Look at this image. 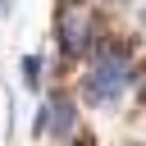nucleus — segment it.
Listing matches in <instances>:
<instances>
[{
    "label": "nucleus",
    "instance_id": "nucleus-1",
    "mask_svg": "<svg viewBox=\"0 0 146 146\" xmlns=\"http://www.w3.org/2000/svg\"><path fill=\"white\" fill-rule=\"evenodd\" d=\"M141 78H146V68L137 64L132 46L105 32V41L96 46V55L82 68V100L87 105H119Z\"/></svg>",
    "mask_w": 146,
    "mask_h": 146
},
{
    "label": "nucleus",
    "instance_id": "nucleus-2",
    "mask_svg": "<svg viewBox=\"0 0 146 146\" xmlns=\"http://www.w3.org/2000/svg\"><path fill=\"white\" fill-rule=\"evenodd\" d=\"M105 41L91 5H59L55 9V46H59V59L64 64H82L96 55V46Z\"/></svg>",
    "mask_w": 146,
    "mask_h": 146
},
{
    "label": "nucleus",
    "instance_id": "nucleus-4",
    "mask_svg": "<svg viewBox=\"0 0 146 146\" xmlns=\"http://www.w3.org/2000/svg\"><path fill=\"white\" fill-rule=\"evenodd\" d=\"M23 82H27L32 91H41V55H27V59H23Z\"/></svg>",
    "mask_w": 146,
    "mask_h": 146
},
{
    "label": "nucleus",
    "instance_id": "nucleus-5",
    "mask_svg": "<svg viewBox=\"0 0 146 146\" xmlns=\"http://www.w3.org/2000/svg\"><path fill=\"white\" fill-rule=\"evenodd\" d=\"M64 146H91V137H68Z\"/></svg>",
    "mask_w": 146,
    "mask_h": 146
},
{
    "label": "nucleus",
    "instance_id": "nucleus-3",
    "mask_svg": "<svg viewBox=\"0 0 146 146\" xmlns=\"http://www.w3.org/2000/svg\"><path fill=\"white\" fill-rule=\"evenodd\" d=\"M73 128H78V100H73L68 91H59V87L46 91L41 105H36V123H32V132H36V137H59V141H68Z\"/></svg>",
    "mask_w": 146,
    "mask_h": 146
},
{
    "label": "nucleus",
    "instance_id": "nucleus-6",
    "mask_svg": "<svg viewBox=\"0 0 146 146\" xmlns=\"http://www.w3.org/2000/svg\"><path fill=\"white\" fill-rule=\"evenodd\" d=\"M141 27H146V9H141Z\"/></svg>",
    "mask_w": 146,
    "mask_h": 146
}]
</instances>
